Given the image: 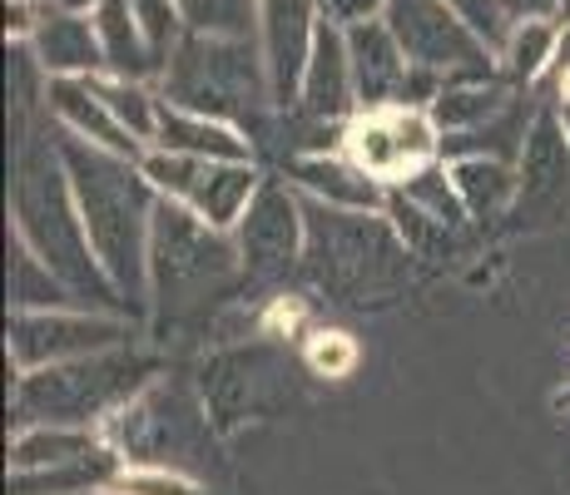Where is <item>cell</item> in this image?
Segmentation results:
<instances>
[{"label":"cell","mask_w":570,"mask_h":495,"mask_svg":"<svg viewBox=\"0 0 570 495\" xmlns=\"http://www.w3.org/2000/svg\"><path fill=\"white\" fill-rule=\"evenodd\" d=\"M60 159L70 174L75 204H80L85 234L100 253L109 283L119 288L125 307H145L149 288V224H155L159 189L145 179L139 159H125L115 149H100L80 135L60 139Z\"/></svg>","instance_id":"obj_1"},{"label":"cell","mask_w":570,"mask_h":495,"mask_svg":"<svg viewBox=\"0 0 570 495\" xmlns=\"http://www.w3.org/2000/svg\"><path fill=\"white\" fill-rule=\"evenodd\" d=\"M16 234L36 248V258L50 273H60L75 288V297H90L100 307L125 303L119 288L109 283L100 253L85 234L80 204H75L70 174H65L60 145H30L20 154V179H16Z\"/></svg>","instance_id":"obj_2"},{"label":"cell","mask_w":570,"mask_h":495,"mask_svg":"<svg viewBox=\"0 0 570 495\" xmlns=\"http://www.w3.org/2000/svg\"><path fill=\"white\" fill-rule=\"evenodd\" d=\"M308 218V278L337 303H367L372 293H387L407 273L412 248L402 234L363 208H333V204H303Z\"/></svg>","instance_id":"obj_3"},{"label":"cell","mask_w":570,"mask_h":495,"mask_svg":"<svg viewBox=\"0 0 570 495\" xmlns=\"http://www.w3.org/2000/svg\"><path fill=\"white\" fill-rule=\"evenodd\" d=\"M244 273V253L228 244L224 228L208 224L179 198L155 204V224H149V288H155L164 317H184L204 307L214 293Z\"/></svg>","instance_id":"obj_4"},{"label":"cell","mask_w":570,"mask_h":495,"mask_svg":"<svg viewBox=\"0 0 570 495\" xmlns=\"http://www.w3.org/2000/svg\"><path fill=\"white\" fill-rule=\"evenodd\" d=\"M164 95L179 109H194V115L224 119V125L258 135L263 95L273 99V85H268V65L258 60L248 40L194 36L189 30L174 46V60L164 65Z\"/></svg>","instance_id":"obj_5"},{"label":"cell","mask_w":570,"mask_h":495,"mask_svg":"<svg viewBox=\"0 0 570 495\" xmlns=\"http://www.w3.org/2000/svg\"><path fill=\"white\" fill-rule=\"evenodd\" d=\"M155 362L129 357L125 347L95 352V357L55 362V367L20 372L16 382V416L26 426H90L95 416L125 406L149 377Z\"/></svg>","instance_id":"obj_6"},{"label":"cell","mask_w":570,"mask_h":495,"mask_svg":"<svg viewBox=\"0 0 570 495\" xmlns=\"http://www.w3.org/2000/svg\"><path fill=\"white\" fill-rule=\"evenodd\" d=\"M382 20L412 65L452 80H491V46L456 16L446 0H387Z\"/></svg>","instance_id":"obj_7"},{"label":"cell","mask_w":570,"mask_h":495,"mask_svg":"<svg viewBox=\"0 0 570 495\" xmlns=\"http://www.w3.org/2000/svg\"><path fill=\"white\" fill-rule=\"evenodd\" d=\"M139 169L164 198H179V204H189L194 214H204L218 228H234L263 184L248 159H199V154H179V149L145 154Z\"/></svg>","instance_id":"obj_8"},{"label":"cell","mask_w":570,"mask_h":495,"mask_svg":"<svg viewBox=\"0 0 570 495\" xmlns=\"http://www.w3.org/2000/svg\"><path fill=\"white\" fill-rule=\"evenodd\" d=\"M343 154L353 164H363L372 179L402 184L412 169H422V164H432L436 154H442V129L416 105L363 109V115L343 129Z\"/></svg>","instance_id":"obj_9"},{"label":"cell","mask_w":570,"mask_h":495,"mask_svg":"<svg viewBox=\"0 0 570 495\" xmlns=\"http://www.w3.org/2000/svg\"><path fill=\"white\" fill-rule=\"evenodd\" d=\"M129 327L100 313H70V307H40V313H16L10 317V367L36 372L55 362L95 357V352L125 347Z\"/></svg>","instance_id":"obj_10"},{"label":"cell","mask_w":570,"mask_h":495,"mask_svg":"<svg viewBox=\"0 0 570 495\" xmlns=\"http://www.w3.org/2000/svg\"><path fill=\"white\" fill-rule=\"evenodd\" d=\"M238 253H244V278L248 283H278L303 258V238H308V218L293 204L283 184H258L254 204L238 218Z\"/></svg>","instance_id":"obj_11"},{"label":"cell","mask_w":570,"mask_h":495,"mask_svg":"<svg viewBox=\"0 0 570 495\" xmlns=\"http://www.w3.org/2000/svg\"><path fill=\"white\" fill-rule=\"evenodd\" d=\"M521 184H517V204L511 214L531 218V224H546L551 214H561L570 198V129L566 115L556 109H541L525 129L521 145Z\"/></svg>","instance_id":"obj_12"},{"label":"cell","mask_w":570,"mask_h":495,"mask_svg":"<svg viewBox=\"0 0 570 495\" xmlns=\"http://www.w3.org/2000/svg\"><path fill=\"white\" fill-rule=\"evenodd\" d=\"M317 0H263V65H268L273 105H298L308 55L317 40Z\"/></svg>","instance_id":"obj_13"},{"label":"cell","mask_w":570,"mask_h":495,"mask_svg":"<svg viewBox=\"0 0 570 495\" xmlns=\"http://www.w3.org/2000/svg\"><path fill=\"white\" fill-rule=\"evenodd\" d=\"M357 105V80H353V50H347V30L337 20H317V40L308 55V75H303L298 109L303 119H323L337 125Z\"/></svg>","instance_id":"obj_14"},{"label":"cell","mask_w":570,"mask_h":495,"mask_svg":"<svg viewBox=\"0 0 570 495\" xmlns=\"http://www.w3.org/2000/svg\"><path fill=\"white\" fill-rule=\"evenodd\" d=\"M347 50H353V80H357V105L363 109H382L397 105L402 85H407V50L397 46L387 20H357L347 26Z\"/></svg>","instance_id":"obj_15"},{"label":"cell","mask_w":570,"mask_h":495,"mask_svg":"<svg viewBox=\"0 0 570 495\" xmlns=\"http://www.w3.org/2000/svg\"><path fill=\"white\" fill-rule=\"evenodd\" d=\"M46 99L50 109L65 119V129L100 149H115L125 159H145V145L129 135L125 125L115 119V109L105 105V95L95 90V75H60V80L46 85Z\"/></svg>","instance_id":"obj_16"},{"label":"cell","mask_w":570,"mask_h":495,"mask_svg":"<svg viewBox=\"0 0 570 495\" xmlns=\"http://www.w3.org/2000/svg\"><path fill=\"white\" fill-rule=\"evenodd\" d=\"M30 50L40 55L50 80L105 70L100 30H95V20H85V10H46L40 6V26H36V36H30Z\"/></svg>","instance_id":"obj_17"},{"label":"cell","mask_w":570,"mask_h":495,"mask_svg":"<svg viewBox=\"0 0 570 495\" xmlns=\"http://www.w3.org/2000/svg\"><path fill=\"white\" fill-rule=\"evenodd\" d=\"M293 179H298V189H308L313 198H323V204L333 208H363V214H377V208H387V189H382V179H372L363 164H353L343 154V159H333V154H293L288 159Z\"/></svg>","instance_id":"obj_18"},{"label":"cell","mask_w":570,"mask_h":495,"mask_svg":"<svg viewBox=\"0 0 570 495\" xmlns=\"http://www.w3.org/2000/svg\"><path fill=\"white\" fill-rule=\"evenodd\" d=\"M95 30L105 46V70L125 75V80H145L159 70V55L139 30L135 0H95Z\"/></svg>","instance_id":"obj_19"},{"label":"cell","mask_w":570,"mask_h":495,"mask_svg":"<svg viewBox=\"0 0 570 495\" xmlns=\"http://www.w3.org/2000/svg\"><path fill=\"white\" fill-rule=\"evenodd\" d=\"M155 145L159 149H179V154H199V159H248L244 129L224 125V119L194 115V109H179V105H169V99H164Z\"/></svg>","instance_id":"obj_20"},{"label":"cell","mask_w":570,"mask_h":495,"mask_svg":"<svg viewBox=\"0 0 570 495\" xmlns=\"http://www.w3.org/2000/svg\"><path fill=\"white\" fill-rule=\"evenodd\" d=\"M452 179L466 198L471 218H501L511 204H517V184L521 174H511L507 159H491V154H466V159H452Z\"/></svg>","instance_id":"obj_21"},{"label":"cell","mask_w":570,"mask_h":495,"mask_svg":"<svg viewBox=\"0 0 570 495\" xmlns=\"http://www.w3.org/2000/svg\"><path fill=\"white\" fill-rule=\"evenodd\" d=\"M511 99L517 95H511L497 75H491V80H452L442 95L432 99L426 115L436 119L442 135H462V129H476V125H487V119H497Z\"/></svg>","instance_id":"obj_22"},{"label":"cell","mask_w":570,"mask_h":495,"mask_svg":"<svg viewBox=\"0 0 570 495\" xmlns=\"http://www.w3.org/2000/svg\"><path fill=\"white\" fill-rule=\"evenodd\" d=\"M95 436L85 426H26L10 446V471L16 476H30V471H55L70 466V461L95 456Z\"/></svg>","instance_id":"obj_23"},{"label":"cell","mask_w":570,"mask_h":495,"mask_svg":"<svg viewBox=\"0 0 570 495\" xmlns=\"http://www.w3.org/2000/svg\"><path fill=\"white\" fill-rule=\"evenodd\" d=\"M10 303H16V313H40V307H70V303H80V297H75L70 283H65L60 273H50L46 263L36 258V248L16 234V244H10Z\"/></svg>","instance_id":"obj_24"},{"label":"cell","mask_w":570,"mask_h":495,"mask_svg":"<svg viewBox=\"0 0 570 495\" xmlns=\"http://www.w3.org/2000/svg\"><path fill=\"white\" fill-rule=\"evenodd\" d=\"M184 30L194 36H224V40H254L263 26L258 0H179Z\"/></svg>","instance_id":"obj_25"},{"label":"cell","mask_w":570,"mask_h":495,"mask_svg":"<svg viewBox=\"0 0 570 495\" xmlns=\"http://www.w3.org/2000/svg\"><path fill=\"white\" fill-rule=\"evenodd\" d=\"M95 90L105 95V105L115 109V119L139 139V145H155L159 135V115L164 99H155L139 80H125V75H95Z\"/></svg>","instance_id":"obj_26"},{"label":"cell","mask_w":570,"mask_h":495,"mask_svg":"<svg viewBox=\"0 0 570 495\" xmlns=\"http://www.w3.org/2000/svg\"><path fill=\"white\" fill-rule=\"evenodd\" d=\"M561 50V26L556 20H517L507 30V46H501V60H507L511 80H535L546 65Z\"/></svg>","instance_id":"obj_27"},{"label":"cell","mask_w":570,"mask_h":495,"mask_svg":"<svg viewBox=\"0 0 570 495\" xmlns=\"http://www.w3.org/2000/svg\"><path fill=\"white\" fill-rule=\"evenodd\" d=\"M402 194L412 198V204H422L432 218H442V224H452V228H462L466 224V198L462 189H456V179H452V164H422V169H412L407 179H402Z\"/></svg>","instance_id":"obj_28"},{"label":"cell","mask_w":570,"mask_h":495,"mask_svg":"<svg viewBox=\"0 0 570 495\" xmlns=\"http://www.w3.org/2000/svg\"><path fill=\"white\" fill-rule=\"evenodd\" d=\"M387 214H392V228L402 234V244H407L416 258H432L436 248H452V224H442V218H432L422 204H412L402 189L387 194Z\"/></svg>","instance_id":"obj_29"},{"label":"cell","mask_w":570,"mask_h":495,"mask_svg":"<svg viewBox=\"0 0 570 495\" xmlns=\"http://www.w3.org/2000/svg\"><path fill=\"white\" fill-rule=\"evenodd\" d=\"M135 16H139V30L145 40L155 46L159 60H169V50L179 46V30H184V16H179V0H135Z\"/></svg>","instance_id":"obj_30"},{"label":"cell","mask_w":570,"mask_h":495,"mask_svg":"<svg viewBox=\"0 0 570 495\" xmlns=\"http://www.w3.org/2000/svg\"><path fill=\"white\" fill-rule=\"evenodd\" d=\"M308 367L317 377H347L357 367V343L347 333H317L308 343Z\"/></svg>","instance_id":"obj_31"},{"label":"cell","mask_w":570,"mask_h":495,"mask_svg":"<svg viewBox=\"0 0 570 495\" xmlns=\"http://www.w3.org/2000/svg\"><path fill=\"white\" fill-rule=\"evenodd\" d=\"M446 6H452L456 16H462L466 26L476 30L481 40H487L491 50H501V46H507V30H511V20H507V10H501V0H446Z\"/></svg>","instance_id":"obj_32"},{"label":"cell","mask_w":570,"mask_h":495,"mask_svg":"<svg viewBox=\"0 0 570 495\" xmlns=\"http://www.w3.org/2000/svg\"><path fill=\"white\" fill-rule=\"evenodd\" d=\"M115 491L119 495H199L194 486H184L179 476H169V471H135V476H125Z\"/></svg>","instance_id":"obj_33"},{"label":"cell","mask_w":570,"mask_h":495,"mask_svg":"<svg viewBox=\"0 0 570 495\" xmlns=\"http://www.w3.org/2000/svg\"><path fill=\"white\" fill-rule=\"evenodd\" d=\"M317 10L337 26H357V20H377L387 10V0H317Z\"/></svg>","instance_id":"obj_34"},{"label":"cell","mask_w":570,"mask_h":495,"mask_svg":"<svg viewBox=\"0 0 570 495\" xmlns=\"http://www.w3.org/2000/svg\"><path fill=\"white\" fill-rule=\"evenodd\" d=\"M556 6H561V0H501L511 26H517V20H556Z\"/></svg>","instance_id":"obj_35"},{"label":"cell","mask_w":570,"mask_h":495,"mask_svg":"<svg viewBox=\"0 0 570 495\" xmlns=\"http://www.w3.org/2000/svg\"><path fill=\"white\" fill-rule=\"evenodd\" d=\"M556 65H561V90L570 95V26H561V50H556Z\"/></svg>","instance_id":"obj_36"},{"label":"cell","mask_w":570,"mask_h":495,"mask_svg":"<svg viewBox=\"0 0 570 495\" xmlns=\"http://www.w3.org/2000/svg\"><path fill=\"white\" fill-rule=\"evenodd\" d=\"M36 6H46V10H90L95 0H36Z\"/></svg>","instance_id":"obj_37"},{"label":"cell","mask_w":570,"mask_h":495,"mask_svg":"<svg viewBox=\"0 0 570 495\" xmlns=\"http://www.w3.org/2000/svg\"><path fill=\"white\" fill-rule=\"evenodd\" d=\"M556 26H570V0H561V6H556Z\"/></svg>","instance_id":"obj_38"},{"label":"cell","mask_w":570,"mask_h":495,"mask_svg":"<svg viewBox=\"0 0 570 495\" xmlns=\"http://www.w3.org/2000/svg\"><path fill=\"white\" fill-rule=\"evenodd\" d=\"M566 129H570V105H566Z\"/></svg>","instance_id":"obj_39"}]
</instances>
